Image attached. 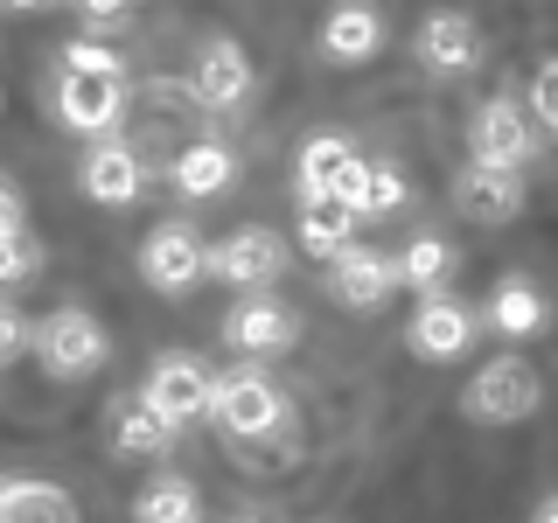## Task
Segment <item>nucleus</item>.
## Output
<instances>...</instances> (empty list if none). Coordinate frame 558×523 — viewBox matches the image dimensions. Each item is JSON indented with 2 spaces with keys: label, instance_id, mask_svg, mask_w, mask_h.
Listing matches in <instances>:
<instances>
[{
  "label": "nucleus",
  "instance_id": "f8f14e48",
  "mask_svg": "<svg viewBox=\"0 0 558 523\" xmlns=\"http://www.w3.org/2000/svg\"><path fill=\"white\" fill-rule=\"evenodd\" d=\"M293 336H301V321L279 301H266V293H252V301H238L223 314V342L238 356H279V349H293Z\"/></svg>",
  "mask_w": 558,
  "mask_h": 523
},
{
  "label": "nucleus",
  "instance_id": "412c9836",
  "mask_svg": "<svg viewBox=\"0 0 558 523\" xmlns=\"http://www.w3.org/2000/svg\"><path fill=\"white\" fill-rule=\"evenodd\" d=\"M168 440H174V426H168V418L161 412H154L147 405V398H119V405H112V447L119 453H133V461H147V453H168Z\"/></svg>",
  "mask_w": 558,
  "mask_h": 523
},
{
  "label": "nucleus",
  "instance_id": "39448f33",
  "mask_svg": "<svg viewBox=\"0 0 558 523\" xmlns=\"http://www.w3.org/2000/svg\"><path fill=\"white\" fill-rule=\"evenodd\" d=\"M209 272V244L196 223H154L147 244H140V279L154 293H189Z\"/></svg>",
  "mask_w": 558,
  "mask_h": 523
},
{
  "label": "nucleus",
  "instance_id": "7c9ffc66",
  "mask_svg": "<svg viewBox=\"0 0 558 523\" xmlns=\"http://www.w3.org/2000/svg\"><path fill=\"white\" fill-rule=\"evenodd\" d=\"M119 8H126V0H84V14H92V22H112Z\"/></svg>",
  "mask_w": 558,
  "mask_h": 523
},
{
  "label": "nucleus",
  "instance_id": "7ed1b4c3",
  "mask_svg": "<svg viewBox=\"0 0 558 523\" xmlns=\"http://www.w3.org/2000/svg\"><path fill=\"white\" fill-rule=\"evenodd\" d=\"M468 154H475L482 168H517L537 154V133H531V112L510 98V92H496V98H482L475 105V119H468Z\"/></svg>",
  "mask_w": 558,
  "mask_h": 523
},
{
  "label": "nucleus",
  "instance_id": "6e6552de",
  "mask_svg": "<svg viewBox=\"0 0 558 523\" xmlns=\"http://www.w3.org/2000/svg\"><path fill=\"white\" fill-rule=\"evenodd\" d=\"M482 28H475V14H461V8H433L426 22H418V63L433 70V77H475L482 70Z\"/></svg>",
  "mask_w": 558,
  "mask_h": 523
},
{
  "label": "nucleus",
  "instance_id": "dca6fc26",
  "mask_svg": "<svg viewBox=\"0 0 558 523\" xmlns=\"http://www.w3.org/2000/svg\"><path fill=\"white\" fill-rule=\"evenodd\" d=\"M322 49L336 63H371L384 49V14L371 8V0H336L322 22Z\"/></svg>",
  "mask_w": 558,
  "mask_h": 523
},
{
  "label": "nucleus",
  "instance_id": "0eeeda50",
  "mask_svg": "<svg viewBox=\"0 0 558 523\" xmlns=\"http://www.w3.org/2000/svg\"><path fill=\"white\" fill-rule=\"evenodd\" d=\"M209 418H217L223 433H238V440H272L279 418H287V405H279V391L258 370H231L217 384V405H209Z\"/></svg>",
  "mask_w": 558,
  "mask_h": 523
},
{
  "label": "nucleus",
  "instance_id": "473e14b6",
  "mask_svg": "<svg viewBox=\"0 0 558 523\" xmlns=\"http://www.w3.org/2000/svg\"><path fill=\"white\" fill-rule=\"evenodd\" d=\"M8 8H43V0H8Z\"/></svg>",
  "mask_w": 558,
  "mask_h": 523
},
{
  "label": "nucleus",
  "instance_id": "a211bd4d",
  "mask_svg": "<svg viewBox=\"0 0 558 523\" xmlns=\"http://www.w3.org/2000/svg\"><path fill=\"white\" fill-rule=\"evenodd\" d=\"M0 523H84L77 496L57 482H0Z\"/></svg>",
  "mask_w": 558,
  "mask_h": 523
},
{
  "label": "nucleus",
  "instance_id": "9d476101",
  "mask_svg": "<svg viewBox=\"0 0 558 523\" xmlns=\"http://www.w3.org/2000/svg\"><path fill=\"white\" fill-rule=\"evenodd\" d=\"M189 98L209 105V112H231V105L252 98V57H244L231 35H217V42L196 49V63H189Z\"/></svg>",
  "mask_w": 558,
  "mask_h": 523
},
{
  "label": "nucleus",
  "instance_id": "20e7f679",
  "mask_svg": "<svg viewBox=\"0 0 558 523\" xmlns=\"http://www.w3.org/2000/svg\"><path fill=\"white\" fill-rule=\"evenodd\" d=\"M140 398H147V405L161 412L174 433H182L189 418H203L209 405H217V377H209L189 349H168V356L147 370V384H140Z\"/></svg>",
  "mask_w": 558,
  "mask_h": 523
},
{
  "label": "nucleus",
  "instance_id": "a878e982",
  "mask_svg": "<svg viewBox=\"0 0 558 523\" xmlns=\"http://www.w3.org/2000/svg\"><path fill=\"white\" fill-rule=\"evenodd\" d=\"M412 203V182L398 168H371V196H363V217H391V209Z\"/></svg>",
  "mask_w": 558,
  "mask_h": 523
},
{
  "label": "nucleus",
  "instance_id": "c85d7f7f",
  "mask_svg": "<svg viewBox=\"0 0 558 523\" xmlns=\"http://www.w3.org/2000/svg\"><path fill=\"white\" fill-rule=\"evenodd\" d=\"M531 112L558 133V57H551V63H537V77H531Z\"/></svg>",
  "mask_w": 558,
  "mask_h": 523
},
{
  "label": "nucleus",
  "instance_id": "b1692460",
  "mask_svg": "<svg viewBox=\"0 0 558 523\" xmlns=\"http://www.w3.org/2000/svg\"><path fill=\"white\" fill-rule=\"evenodd\" d=\"M453 272V244L447 238H412L405 244V258H398V279H405V287H418V293H440V279Z\"/></svg>",
  "mask_w": 558,
  "mask_h": 523
},
{
  "label": "nucleus",
  "instance_id": "2f4dec72",
  "mask_svg": "<svg viewBox=\"0 0 558 523\" xmlns=\"http://www.w3.org/2000/svg\"><path fill=\"white\" fill-rule=\"evenodd\" d=\"M537 523H558V496H545V502H537Z\"/></svg>",
  "mask_w": 558,
  "mask_h": 523
},
{
  "label": "nucleus",
  "instance_id": "f03ea898",
  "mask_svg": "<svg viewBox=\"0 0 558 523\" xmlns=\"http://www.w3.org/2000/svg\"><path fill=\"white\" fill-rule=\"evenodd\" d=\"M35 356H43L49 377L77 384V377L105 370L112 342H105V321H98L92 307H57V314H43V321H35Z\"/></svg>",
  "mask_w": 558,
  "mask_h": 523
},
{
  "label": "nucleus",
  "instance_id": "f3484780",
  "mask_svg": "<svg viewBox=\"0 0 558 523\" xmlns=\"http://www.w3.org/2000/svg\"><path fill=\"white\" fill-rule=\"evenodd\" d=\"M356 223H363V209H349L336 196H301V223H293V238H301L314 258H336V252L356 244Z\"/></svg>",
  "mask_w": 558,
  "mask_h": 523
},
{
  "label": "nucleus",
  "instance_id": "5701e85b",
  "mask_svg": "<svg viewBox=\"0 0 558 523\" xmlns=\"http://www.w3.org/2000/svg\"><path fill=\"white\" fill-rule=\"evenodd\" d=\"M349 161H356V147H349L342 133H314L301 147V161H293V182H301V196H336Z\"/></svg>",
  "mask_w": 558,
  "mask_h": 523
},
{
  "label": "nucleus",
  "instance_id": "cd10ccee",
  "mask_svg": "<svg viewBox=\"0 0 558 523\" xmlns=\"http://www.w3.org/2000/svg\"><path fill=\"white\" fill-rule=\"evenodd\" d=\"M63 70H77V77H126V63H119L105 42H70L63 49Z\"/></svg>",
  "mask_w": 558,
  "mask_h": 523
},
{
  "label": "nucleus",
  "instance_id": "f257e3e1",
  "mask_svg": "<svg viewBox=\"0 0 558 523\" xmlns=\"http://www.w3.org/2000/svg\"><path fill=\"white\" fill-rule=\"evenodd\" d=\"M537 405H545V377H537V363H523V356L482 363V370L468 377V391H461V412L475 418V426H523Z\"/></svg>",
  "mask_w": 558,
  "mask_h": 523
},
{
  "label": "nucleus",
  "instance_id": "ddd939ff",
  "mask_svg": "<svg viewBox=\"0 0 558 523\" xmlns=\"http://www.w3.org/2000/svg\"><path fill=\"white\" fill-rule=\"evenodd\" d=\"M391 287H398V266L377 258L371 244H349V252L328 258V293H336L342 307H356V314H371L377 301H391Z\"/></svg>",
  "mask_w": 558,
  "mask_h": 523
},
{
  "label": "nucleus",
  "instance_id": "c756f323",
  "mask_svg": "<svg viewBox=\"0 0 558 523\" xmlns=\"http://www.w3.org/2000/svg\"><path fill=\"white\" fill-rule=\"evenodd\" d=\"M14 231H28V209H22V188L0 174V238H14Z\"/></svg>",
  "mask_w": 558,
  "mask_h": 523
},
{
  "label": "nucleus",
  "instance_id": "2eb2a0df",
  "mask_svg": "<svg viewBox=\"0 0 558 523\" xmlns=\"http://www.w3.org/2000/svg\"><path fill=\"white\" fill-rule=\"evenodd\" d=\"M140 182H147V168H140V154L126 139H98L92 154H84V196L105 203V209H126L140 196Z\"/></svg>",
  "mask_w": 558,
  "mask_h": 523
},
{
  "label": "nucleus",
  "instance_id": "393cba45",
  "mask_svg": "<svg viewBox=\"0 0 558 523\" xmlns=\"http://www.w3.org/2000/svg\"><path fill=\"white\" fill-rule=\"evenodd\" d=\"M35 272H43V238H35V231L0 238V293L22 287V279H35Z\"/></svg>",
  "mask_w": 558,
  "mask_h": 523
},
{
  "label": "nucleus",
  "instance_id": "4468645a",
  "mask_svg": "<svg viewBox=\"0 0 558 523\" xmlns=\"http://www.w3.org/2000/svg\"><path fill=\"white\" fill-rule=\"evenodd\" d=\"M119 105H126V77H77V70H63L57 119H63L70 133H112Z\"/></svg>",
  "mask_w": 558,
  "mask_h": 523
},
{
  "label": "nucleus",
  "instance_id": "9b49d317",
  "mask_svg": "<svg viewBox=\"0 0 558 523\" xmlns=\"http://www.w3.org/2000/svg\"><path fill=\"white\" fill-rule=\"evenodd\" d=\"M405 342H412V356H426V363H453V356H468V342H475V314L461 301H447V293H418Z\"/></svg>",
  "mask_w": 558,
  "mask_h": 523
},
{
  "label": "nucleus",
  "instance_id": "bb28decb",
  "mask_svg": "<svg viewBox=\"0 0 558 523\" xmlns=\"http://www.w3.org/2000/svg\"><path fill=\"white\" fill-rule=\"evenodd\" d=\"M28 349H35V321L14 301H0V370H8L14 356H28Z\"/></svg>",
  "mask_w": 558,
  "mask_h": 523
},
{
  "label": "nucleus",
  "instance_id": "1a4fd4ad",
  "mask_svg": "<svg viewBox=\"0 0 558 523\" xmlns=\"http://www.w3.org/2000/svg\"><path fill=\"white\" fill-rule=\"evenodd\" d=\"M523 203H531V188H523V174L517 168H482V161H468L461 174H453V209H461L468 223H510L523 217Z\"/></svg>",
  "mask_w": 558,
  "mask_h": 523
},
{
  "label": "nucleus",
  "instance_id": "423d86ee",
  "mask_svg": "<svg viewBox=\"0 0 558 523\" xmlns=\"http://www.w3.org/2000/svg\"><path fill=\"white\" fill-rule=\"evenodd\" d=\"M209 272L244 287V293H266L272 279L287 272V238L266 231V223H244V231H231L223 244H209Z\"/></svg>",
  "mask_w": 558,
  "mask_h": 523
},
{
  "label": "nucleus",
  "instance_id": "72a5a7b5",
  "mask_svg": "<svg viewBox=\"0 0 558 523\" xmlns=\"http://www.w3.org/2000/svg\"><path fill=\"white\" fill-rule=\"evenodd\" d=\"M244 523H272V516H244Z\"/></svg>",
  "mask_w": 558,
  "mask_h": 523
},
{
  "label": "nucleus",
  "instance_id": "6ab92c4d",
  "mask_svg": "<svg viewBox=\"0 0 558 523\" xmlns=\"http://www.w3.org/2000/svg\"><path fill=\"white\" fill-rule=\"evenodd\" d=\"M482 321L496 328V336H537V328H545V293H537L523 272H510V279H496Z\"/></svg>",
  "mask_w": 558,
  "mask_h": 523
},
{
  "label": "nucleus",
  "instance_id": "aec40b11",
  "mask_svg": "<svg viewBox=\"0 0 558 523\" xmlns=\"http://www.w3.org/2000/svg\"><path fill=\"white\" fill-rule=\"evenodd\" d=\"M231 174H238V161H231V147H217V139H189L182 154H174V188L182 196H223L231 188Z\"/></svg>",
  "mask_w": 558,
  "mask_h": 523
},
{
  "label": "nucleus",
  "instance_id": "4be33fe9",
  "mask_svg": "<svg viewBox=\"0 0 558 523\" xmlns=\"http://www.w3.org/2000/svg\"><path fill=\"white\" fill-rule=\"evenodd\" d=\"M133 516L140 523H203V488L189 475H154L133 496Z\"/></svg>",
  "mask_w": 558,
  "mask_h": 523
}]
</instances>
